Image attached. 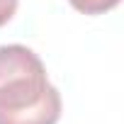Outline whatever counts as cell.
I'll return each mask as SVG.
<instances>
[{
  "label": "cell",
  "mask_w": 124,
  "mask_h": 124,
  "mask_svg": "<svg viewBox=\"0 0 124 124\" xmlns=\"http://www.w3.org/2000/svg\"><path fill=\"white\" fill-rule=\"evenodd\" d=\"M58 117H61V95L58 90H51L34 107L12 114H0V124H56Z\"/></svg>",
  "instance_id": "cell-2"
},
{
  "label": "cell",
  "mask_w": 124,
  "mask_h": 124,
  "mask_svg": "<svg viewBox=\"0 0 124 124\" xmlns=\"http://www.w3.org/2000/svg\"><path fill=\"white\" fill-rule=\"evenodd\" d=\"M17 5H20V0H0V27L8 24V22L15 17Z\"/></svg>",
  "instance_id": "cell-4"
},
{
  "label": "cell",
  "mask_w": 124,
  "mask_h": 124,
  "mask_svg": "<svg viewBox=\"0 0 124 124\" xmlns=\"http://www.w3.org/2000/svg\"><path fill=\"white\" fill-rule=\"evenodd\" d=\"M68 3L83 15H102L119 5V0H68Z\"/></svg>",
  "instance_id": "cell-3"
},
{
  "label": "cell",
  "mask_w": 124,
  "mask_h": 124,
  "mask_svg": "<svg viewBox=\"0 0 124 124\" xmlns=\"http://www.w3.org/2000/svg\"><path fill=\"white\" fill-rule=\"evenodd\" d=\"M51 90H56L49 78L41 58L22 46H0V114H12L39 105Z\"/></svg>",
  "instance_id": "cell-1"
}]
</instances>
